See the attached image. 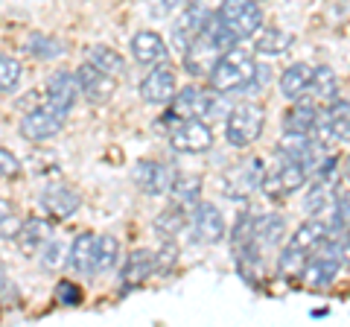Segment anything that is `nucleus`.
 <instances>
[{"mask_svg": "<svg viewBox=\"0 0 350 327\" xmlns=\"http://www.w3.org/2000/svg\"><path fill=\"white\" fill-rule=\"evenodd\" d=\"M172 117L175 120H190V117H211L216 112V96L211 91L199 88V85H187V88L175 91L172 96Z\"/></svg>", "mask_w": 350, "mask_h": 327, "instance_id": "11", "label": "nucleus"}, {"mask_svg": "<svg viewBox=\"0 0 350 327\" xmlns=\"http://www.w3.org/2000/svg\"><path fill=\"white\" fill-rule=\"evenodd\" d=\"M68 263L76 275H96V234L85 231L73 239L68 252Z\"/></svg>", "mask_w": 350, "mask_h": 327, "instance_id": "19", "label": "nucleus"}, {"mask_svg": "<svg viewBox=\"0 0 350 327\" xmlns=\"http://www.w3.org/2000/svg\"><path fill=\"white\" fill-rule=\"evenodd\" d=\"M345 176H347V181H350V158L345 161Z\"/></svg>", "mask_w": 350, "mask_h": 327, "instance_id": "40", "label": "nucleus"}, {"mask_svg": "<svg viewBox=\"0 0 350 327\" xmlns=\"http://www.w3.org/2000/svg\"><path fill=\"white\" fill-rule=\"evenodd\" d=\"M207 73H211V85L216 94H237V91L251 88L254 73H257V62L248 50L231 44L225 53H219Z\"/></svg>", "mask_w": 350, "mask_h": 327, "instance_id": "1", "label": "nucleus"}, {"mask_svg": "<svg viewBox=\"0 0 350 327\" xmlns=\"http://www.w3.org/2000/svg\"><path fill=\"white\" fill-rule=\"evenodd\" d=\"M120 260V243L111 234H96V275L111 272Z\"/></svg>", "mask_w": 350, "mask_h": 327, "instance_id": "29", "label": "nucleus"}, {"mask_svg": "<svg viewBox=\"0 0 350 327\" xmlns=\"http://www.w3.org/2000/svg\"><path fill=\"white\" fill-rule=\"evenodd\" d=\"M131 56H135V62L146 64V68H155V64L167 62V44H163V38L158 32L140 29L131 38Z\"/></svg>", "mask_w": 350, "mask_h": 327, "instance_id": "17", "label": "nucleus"}, {"mask_svg": "<svg viewBox=\"0 0 350 327\" xmlns=\"http://www.w3.org/2000/svg\"><path fill=\"white\" fill-rule=\"evenodd\" d=\"M175 91H178V82H175V73L170 68H152L140 82V100L149 105L170 103Z\"/></svg>", "mask_w": 350, "mask_h": 327, "instance_id": "16", "label": "nucleus"}, {"mask_svg": "<svg viewBox=\"0 0 350 327\" xmlns=\"http://www.w3.org/2000/svg\"><path fill=\"white\" fill-rule=\"evenodd\" d=\"M0 289H6V269H3V260H0Z\"/></svg>", "mask_w": 350, "mask_h": 327, "instance_id": "39", "label": "nucleus"}, {"mask_svg": "<svg viewBox=\"0 0 350 327\" xmlns=\"http://www.w3.org/2000/svg\"><path fill=\"white\" fill-rule=\"evenodd\" d=\"M18 172H21V161L15 158V152L0 146V179H12Z\"/></svg>", "mask_w": 350, "mask_h": 327, "instance_id": "36", "label": "nucleus"}, {"mask_svg": "<svg viewBox=\"0 0 350 327\" xmlns=\"http://www.w3.org/2000/svg\"><path fill=\"white\" fill-rule=\"evenodd\" d=\"M172 179H175V167H170L163 161H137L131 167V181L146 196H163L170 190Z\"/></svg>", "mask_w": 350, "mask_h": 327, "instance_id": "12", "label": "nucleus"}, {"mask_svg": "<svg viewBox=\"0 0 350 327\" xmlns=\"http://www.w3.org/2000/svg\"><path fill=\"white\" fill-rule=\"evenodd\" d=\"M62 126H64V114H59L56 108H50L47 103L29 108V112L21 117V135L27 140H36V144L38 140L56 138L62 132Z\"/></svg>", "mask_w": 350, "mask_h": 327, "instance_id": "10", "label": "nucleus"}, {"mask_svg": "<svg viewBox=\"0 0 350 327\" xmlns=\"http://www.w3.org/2000/svg\"><path fill=\"white\" fill-rule=\"evenodd\" d=\"M306 167L301 161H295V158H283L280 164L271 172H266L262 176V193L269 196V199H286V196L292 193H298L304 184H306Z\"/></svg>", "mask_w": 350, "mask_h": 327, "instance_id": "7", "label": "nucleus"}, {"mask_svg": "<svg viewBox=\"0 0 350 327\" xmlns=\"http://www.w3.org/2000/svg\"><path fill=\"white\" fill-rule=\"evenodd\" d=\"M330 211H333V220L327 222V228H330V234H342L350 225V193H336Z\"/></svg>", "mask_w": 350, "mask_h": 327, "instance_id": "31", "label": "nucleus"}, {"mask_svg": "<svg viewBox=\"0 0 350 327\" xmlns=\"http://www.w3.org/2000/svg\"><path fill=\"white\" fill-rule=\"evenodd\" d=\"M21 76H24V68H21V62H18L15 56H6V53H0V94L18 91Z\"/></svg>", "mask_w": 350, "mask_h": 327, "instance_id": "30", "label": "nucleus"}, {"mask_svg": "<svg viewBox=\"0 0 350 327\" xmlns=\"http://www.w3.org/2000/svg\"><path fill=\"white\" fill-rule=\"evenodd\" d=\"M286 237V220L280 213H262V216H251V234L248 243L239 248L237 254H257L266 257V252L278 248Z\"/></svg>", "mask_w": 350, "mask_h": 327, "instance_id": "5", "label": "nucleus"}, {"mask_svg": "<svg viewBox=\"0 0 350 327\" xmlns=\"http://www.w3.org/2000/svg\"><path fill=\"white\" fill-rule=\"evenodd\" d=\"M64 254H68V252H64L62 239H47V243L41 246V252H38L44 269H59L64 263Z\"/></svg>", "mask_w": 350, "mask_h": 327, "instance_id": "34", "label": "nucleus"}, {"mask_svg": "<svg viewBox=\"0 0 350 327\" xmlns=\"http://www.w3.org/2000/svg\"><path fill=\"white\" fill-rule=\"evenodd\" d=\"M292 36L289 32H283L278 27H269V29H262L260 32V38H257V44L254 50L260 53V56H280V53H286L292 47Z\"/></svg>", "mask_w": 350, "mask_h": 327, "instance_id": "27", "label": "nucleus"}, {"mask_svg": "<svg viewBox=\"0 0 350 327\" xmlns=\"http://www.w3.org/2000/svg\"><path fill=\"white\" fill-rule=\"evenodd\" d=\"M315 140H321V144H345L350 140V103L347 100H330L327 103L324 112H319L315 117V126L310 132Z\"/></svg>", "mask_w": 350, "mask_h": 327, "instance_id": "6", "label": "nucleus"}, {"mask_svg": "<svg viewBox=\"0 0 350 327\" xmlns=\"http://www.w3.org/2000/svg\"><path fill=\"white\" fill-rule=\"evenodd\" d=\"M306 94H312L315 103H330L338 96V76L333 68H327V64H319V68H312V79H310V88Z\"/></svg>", "mask_w": 350, "mask_h": 327, "instance_id": "23", "label": "nucleus"}, {"mask_svg": "<svg viewBox=\"0 0 350 327\" xmlns=\"http://www.w3.org/2000/svg\"><path fill=\"white\" fill-rule=\"evenodd\" d=\"M15 246H18V252L24 254V257H38L41 252V246L50 239V225L44 222V220H24L18 225V231H15Z\"/></svg>", "mask_w": 350, "mask_h": 327, "instance_id": "18", "label": "nucleus"}, {"mask_svg": "<svg viewBox=\"0 0 350 327\" xmlns=\"http://www.w3.org/2000/svg\"><path fill=\"white\" fill-rule=\"evenodd\" d=\"M262 126H266V108L260 103H239L225 120V140L237 149H245L262 135Z\"/></svg>", "mask_w": 350, "mask_h": 327, "instance_id": "2", "label": "nucleus"}, {"mask_svg": "<svg viewBox=\"0 0 350 327\" xmlns=\"http://www.w3.org/2000/svg\"><path fill=\"white\" fill-rule=\"evenodd\" d=\"M170 146L175 152H184V155H199V152H207L213 146V132L202 117L181 120L178 129H172L170 135Z\"/></svg>", "mask_w": 350, "mask_h": 327, "instance_id": "9", "label": "nucleus"}, {"mask_svg": "<svg viewBox=\"0 0 350 327\" xmlns=\"http://www.w3.org/2000/svg\"><path fill=\"white\" fill-rule=\"evenodd\" d=\"M18 211H15V205L9 202V199H0V237L3 239H12L15 231H18Z\"/></svg>", "mask_w": 350, "mask_h": 327, "instance_id": "33", "label": "nucleus"}, {"mask_svg": "<svg viewBox=\"0 0 350 327\" xmlns=\"http://www.w3.org/2000/svg\"><path fill=\"white\" fill-rule=\"evenodd\" d=\"M155 252H149V248H137V252H131L126 266H123V289H135L140 287L144 280H149L155 275Z\"/></svg>", "mask_w": 350, "mask_h": 327, "instance_id": "20", "label": "nucleus"}, {"mask_svg": "<svg viewBox=\"0 0 350 327\" xmlns=\"http://www.w3.org/2000/svg\"><path fill=\"white\" fill-rule=\"evenodd\" d=\"M216 18L234 36V41L251 38L262 29V9L257 0H222Z\"/></svg>", "mask_w": 350, "mask_h": 327, "instance_id": "4", "label": "nucleus"}, {"mask_svg": "<svg viewBox=\"0 0 350 327\" xmlns=\"http://www.w3.org/2000/svg\"><path fill=\"white\" fill-rule=\"evenodd\" d=\"M175 263H178V246H175V239H163L161 252H155V269L170 272Z\"/></svg>", "mask_w": 350, "mask_h": 327, "instance_id": "35", "label": "nucleus"}, {"mask_svg": "<svg viewBox=\"0 0 350 327\" xmlns=\"http://www.w3.org/2000/svg\"><path fill=\"white\" fill-rule=\"evenodd\" d=\"M225 216L222 211L211 202H196L193 205V213H190V234H193V243H202V246H216L222 243L225 237Z\"/></svg>", "mask_w": 350, "mask_h": 327, "instance_id": "8", "label": "nucleus"}, {"mask_svg": "<svg viewBox=\"0 0 350 327\" xmlns=\"http://www.w3.org/2000/svg\"><path fill=\"white\" fill-rule=\"evenodd\" d=\"M338 237H342V254H345V266H350V225H347V228H345V231L338 234Z\"/></svg>", "mask_w": 350, "mask_h": 327, "instance_id": "38", "label": "nucleus"}, {"mask_svg": "<svg viewBox=\"0 0 350 327\" xmlns=\"http://www.w3.org/2000/svg\"><path fill=\"white\" fill-rule=\"evenodd\" d=\"M76 79H79L82 96H85V100H91L94 105L108 103L114 96V91H117V79H114V76H108L100 68H94L91 62H85L82 68L76 70Z\"/></svg>", "mask_w": 350, "mask_h": 327, "instance_id": "15", "label": "nucleus"}, {"mask_svg": "<svg viewBox=\"0 0 350 327\" xmlns=\"http://www.w3.org/2000/svg\"><path fill=\"white\" fill-rule=\"evenodd\" d=\"M184 211H187V208H181V205H172V208L158 213L155 231H158L161 239H175V234L187 228V213H184Z\"/></svg>", "mask_w": 350, "mask_h": 327, "instance_id": "28", "label": "nucleus"}, {"mask_svg": "<svg viewBox=\"0 0 350 327\" xmlns=\"http://www.w3.org/2000/svg\"><path fill=\"white\" fill-rule=\"evenodd\" d=\"M315 117H319V105L310 103V100H295V105L286 112V117H283V129L286 132H312L315 126Z\"/></svg>", "mask_w": 350, "mask_h": 327, "instance_id": "24", "label": "nucleus"}, {"mask_svg": "<svg viewBox=\"0 0 350 327\" xmlns=\"http://www.w3.org/2000/svg\"><path fill=\"white\" fill-rule=\"evenodd\" d=\"M262 176H266V167H262L260 158L237 161L222 172V179H219V190H222L228 199H234V202H245V199L254 196V190H260Z\"/></svg>", "mask_w": 350, "mask_h": 327, "instance_id": "3", "label": "nucleus"}, {"mask_svg": "<svg viewBox=\"0 0 350 327\" xmlns=\"http://www.w3.org/2000/svg\"><path fill=\"white\" fill-rule=\"evenodd\" d=\"M88 62H91L94 68H100L103 73L114 76V79H120V76L126 73V59L120 56L117 50L105 47V44H96V47H91V53H88Z\"/></svg>", "mask_w": 350, "mask_h": 327, "instance_id": "26", "label": "nucleus"}, {"mask_svg": "<svg viewBox=\"0 0 350 327\" xmlns=\"http://www.w3.org/2000/svg\"><path fill=\"white\" fill-rule=\"evenodd\" d=\"M56 298L62 304H79L82 301V289L76 287V283H70V280H62L56 287Z\"/></svg>", "mask_w": 350, "mask_h": 327, "instance_id": "37", "label": "nucleus"}, {"mask_svg": "<svg viewBox=\"0 0 350 327\" xmlns=\"http://www.w3.org/2000/svg\"><path fill=\"white\" fill-rule=\"evenodd\" d=\"M79 79H76V73L70 70H56L47 79V91H44V103H47L50 108H56L59 114L68 117V112L76 105V100H79Z\"/></svg>", "mask_w": 350, "mask_h": 327, "instance_id": "13", "label": "nucleus"}, {"mask_svg": "<svg viewBox=\"0 0 350 327\" xmlns=\"http://www.w3.org/2000/svg\"><path fill=\"white\" fill-rule=\"evenodd\" d=\"M27 50L32 53V56H38V59H56V56H62V53H64L62 41L47 38V36H32Z\"/></svg>", "mask_w": 350, "mask_h": 327, "instance_id": "32", "label": "nucleus"}, {"mask_svg": "<svg viewBox=\"0 0 350 327\" xmlns=\"http://www.w3.org/2000/svg\"><path fill=\"white\" fill-rule=\"evenodd\" d=\"M41 208L47 211L53 220H68L76 211L82 208V196L76 193L70 184H62V181H53L41 190Z\"/></svg>", "mask_w": 350, "mask_h": 327, "instance_id": "14", "label": "nucleus"}, {"mask_svg": "<svg viewBox=\"0 0 350 327\" xmlns=\"http://www.w3.org/2000/svg\"><path fill=\"white\" fill-rule=\"evenodd\" d=\"M167 193L172 196V205L193 208V205L199 202V196H202V179L199 176H181V172H175V179H172Z\"/></svg>", "mask_w": 350, "mask_h": 327, "instance_id": "25", "label": "nucleus"}, {"mask_svg": "<svg viewBox=\"0 0 350 327\" xmlns=\"http://www.w3.org/2000/svg\"><path fill=\"white\" fill-rule=\"evenodd\" d=\"M310 79H312V68L306 62H295L292 68L283 70L280 76V94L286 96V100H301V96L306 94V88H310Z\"/></svg>", "mask_w": 350, "mask_h": 327, "instance_id": "22", "label": "nucleus"}, {"mask_svg": "<svg viewBox=\"0 0 350 327\" xmlns=\"http://www.w3.org/2000/svg\"><path fill=\"white\" fill-rule=\"evenodd\" d=\"M207 15H211V12H204V9H199V3L187 6V9H184V12L178 15V21H175V27H172V38L178 41V47H181V50L187 47L190 41L202 32Z\"/></svg>", "mask_w": 350, "mask_h": 327, "instance_id": "21", "label": "nucleus"}]
</instances>
